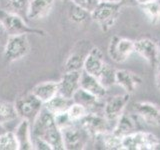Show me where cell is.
<instances>
[{
  "label": "cell",
  "mask_w": 160,
  "mask_h": 150,
  "mask_svg": "<svg viewBox=\"0 0 160 150\" xmlns=\"http://www.w3.org/2000/svg\"><path fill=\"white\" fill-rule=\"evenodd\" d=\"M120 4L125 5V6H136L138 5L136 3V0H120Z\"/></svg>",
  "instance_id": "36"
},
{
  "label": "cell",
  "mask_w": 160,
  "mask_h": 150,
  "mask_svg": "<svg viewBox=\"0 0 160 150\" xmlns=\"http://www.w3.org/2000/svg\"><path fill=\"white\" fill-rule=\"evenodd\" d=\"M5 131H6V130H5V128L3 127V124L0 123V135H1L2 133H4Z\"/></svg>",
  "instance_id": "39"
},
{
  "label": "cell",
  "mask_w": 160,
  "mask_h": 150,
  "mask_svg": "<svg viewBox=\"0 0 160 150\" xmlns=\"http://www.w3.org/2000/svg\"><path fill=\"white\" fill-rule=\"evenodd\" d=\"M0 150H19L17 139L13 131H5L0 135Z\"/></svg>",
  "instance_id": "29"
},
{
  "label": "cell",
  "mask_w": 160,
  "mask_h": 150,
  "mask_svg": "<svg viewBox=\"0 0 160 150\" xmlns=\"http://www.w3.org/2000/svg\"><path fill=\"white\" fill-rule=\"evenodd\" d=\"M134 52L139 54L150 66L155 67L160 61L157 42L150 38H140L134 41Z\"/></svg>",
  "instance_id": "12"
},
{
  "label": "cell",
  "mask_w": 160,
  "mask_h": 150,
  "mask_svg": "<svg viewBox=\"0 0 160 150\" xmlns=\"http://www.w3.org/2000/svg\"><path fill=\"white\" fill-rule=\"evenodd\" d=\"M81 71L64 72L61 79L58 81V93L64 97L71 98L74 93L80 88Z\"/></svg>",
  "instance_id": "13"
},
{
  "label": "cell",
  "mask_w": 160,
  "mask_h": 150,
  "mask_svg": "<svg viewBox=\"0 0 160 150\" xmlns=\"http://www.w3.org/2000/svg\"><path fill=\"white\" fill-rule=\"evenodd\" d=\"M121 12L120 3L99 2L91 14V20L98 24L103 32H108L117 22Z\"/></svg>",
  "instance_id": "2"
},
{
  "label": "cell",
  "mask_w": 160,
  "mask_h": 150,
  "mask_svg": "<svg viewBox=\"0 0 160 150\" xmlns=\"http://www.w3.org/2000/svg\"><path fill=\"white\" fill-rule=\"evenodd\" d=\"M153 0H136V3L138 5H142V4H145V3H148V2H151Z\"/></svg>",
  "instance_id": "38"
},
{
  "label": "cell",
  "mask_w": 160,
  "mask_h": 150,
  "mask_svg": "<svg viewBox=\"0 0 160 150\" xmlns=\"http://www.w3.org/2000/svg\"><path fill=\"white\" fill-rule=\"evenodd\" d=\"M88 109L83 105L73 102L67 110V114L74 123H77L88 113Z\"/></svg>",
  "instance_id": "30"
},
{
  "label": "cell",
  "mask_w": 160,
  "mask_h": 150,
  "mask_svg": "<svg viewBox=\"0 0 160 150\" xmlns=\"http://www.w3.org/2000/svg\"><path fill=\"white\" fill-rule=\"evenodd\" d=\"M97 79L108 90L114 84H116V69L113 68L108 63H105L102 70L98 74Z\"/></svg>",
  "instance_id": "26"
},
{
  "label": "cell",
  "mask_w": 160,
  "mask_h": 150,
  "mask_svg": "<svg viewBox=\"0 0 160 150\" xmlns=\"http://www.w3.org/2000/svg\"><path fill=\"white\" fill-rule=\"evenodd\" d=\"M55 0H29L26 17L32 21L45 18L51 12Z\"/></svg>",
  "instance_id": "16"
},
{
  "label": "cell",
  "mask_w": 160,
  "mask_h": 150,
  "mask_svg": "<svg viewBox=\"0 0 160 150\" xmlns=\"http://www.w3.org/2000/svg\"><path fill=\"white\" fill-rule=\"evenodd\" d=\"M88 51L83 52V50L82 51L74 50L73 52L70 53V55L67 57L66 61L64 63V71H82L85 57H86Z\"/></svg>",
  "instance_id": "22"
},
{
  "label": "cell",
  "mask_w": 160,
  "mask_h": 150,
  "mask_svg": "<svg viewBox=\"0 0 160 150\" xmlns=\"http://www.w3.org/2000/svg\"><path fill=\"white\" fill-rule=\"evenodd\" d=\"M32 137H39L45 140L52 150H64L62 132L56 122L54 115L47 108L43 107L31 124Z\"/></svg>",
  "instance_id": "1"
},
{
  "label": "cell",
  "mask_w": 160,
  "mask_h": 150,
  "mask_svg": "<svg viewBox=\"0 0 160 150\" xmlns=\"http://www.w3.org/2000/svg\"><path fill=\"white\" fill-rule=\"evenodd\" d=\"M0 21L4 25L9 36L21 34H36L40 36L45 35L44 30L30 27L20 15L5 11L1 8H0Z\"/></svg>",
  "instance_id": "3"
},
{
  "label": "cell",
  "mask_w": 160,
  "mask_h": 150,
  "mask_svg": "<svg viewBox=\"0 0 160 150\" xmlns=\"http://www.w3.org/2000/svg\"><path fill=\"white\" fill-rule=\"evenodd\" d=\"M137 123L135 118L131 114L123 112L120 117L116 120L112 127V132L119 137H124L128 134L137 131Z\"/></svg>",
  "instance_id": "19"
},
{
  "label": "cell",
  "mask_w": 160,
  "mask_h": 150,
  "mask_svg": "<svg viewBox=\"0 0 160 150\" xmlns=\"http://www.w3.org/2000/svg\"><path fill=\"white\" fill-rule=\"evenodd\" d=\"M70 1L72 2V4L86 10L90 13L93 11L99 3L98 0H70Z\"/></svg>",
  "instance_id": "31"
},
{
  "label": "cell",
  "mask_w": 160,
  "mask_h": 150,
  "mask_svg": "<svg viewBox=\"0 0 160 150\" xmlns=\"http://www.w3.org/2000/svg\"><path fill=\"white\" fill-rule=\"evenodd\" d=\"M32 144H33V149L37 150H52L51 146L43 140L42 138L39 137H32Z\"/></svg>",
  "instance_id": "33"
},
{
  "label": "cell",
  "mask_w": 160,
  "mask_h": 150,
  "mask_svg": "<svg viewBox=\"0 0 160 150\" xmlns=\"http://www.w3.org/2000/svg\"><path fill=\"white\" fill-rule=\"evenodd\" d=\"M99 2H107V3H120V0H98Z\"/></svg>",
  "instance_id": "37"
},
{
  "label": "cell",
  "mask_w": 160,
  "mask_h": 150,
  "mask_svg": "<svg viewBox=\"0 0 160 150\" xmlns=\"http://www.w3.org/2000/svg\"><path fill=\"white\" fill-rule=\"evenodd\" d=\"M154 150H160V139H159V141L157 142V144L155 145Z\"/></svg>",
  "instance_id": "40"
},
{
  "label": "cell",
  "mask_w": 160,
  "mask_h": 150,
  "mask_svg": "<svg viewBox=\"0 0 160 150\" xmlns=\"http://www.w3.org/2000/svg\"><path fill=\"white\" fill-rule=\"evenodd\" d=\"M31 92L43 104H45L58 94V82H55V81L41 82L37 85H35L32 88Z\"/></svg>",
  "instance_id": "20"
},
{
  "label": "cell",
  "mask_w": 160,
  "mask_h": 150,
  "mask_svg": "<svg viewBox=\"0 0 160 150\" xmlns=\"http://www.w3.org/2000/svg\"><path fill=\"white\" fill-rule=\"evenodd\" d=\"M157 45H158V49H159V53H160V38L158 39V41H157Z\"/></svg>",
  "instance_id": "41"
},
{
  "label": "cell",
  "mask_w": 160,
  "mask_h": 150,
  "mask_svg": "<svg viewBox=\"0 0 160 150\" xmlns=\"http://www.w3.org/2000/svg\"><path fill=\"white\" fill-rule=\"evenodd\" d=\"M72 103L73 100L71 98L64 97L58 93L56 96H54L51 100L45 103L44 107L47 108L53 114H58L61 112H66Z\"/></svg>",
  "instance_id": "23"
},
{
  "label": "cell",
  "mask_w": 160,
  "mask_h": 150,
  "mask_svg": "<svg viewBox=\"0 0 160 150\" xmlns=\"http://www.w3.org/2000/svg\"><path fill=\"white\" fill-rule=\"evenodd\" d=\"M68 17L74 23L84 24V23H86L88 20L91 19V14H90V12L86 11V10L72 4V6L69 9Z\"/></svg>",
  "instance_id": "28"
},
{
  "label": "cell",
  "mask_w": 160,
  "mask_h": 150,
  "mask_svg": "<svg viewBox=\"0 0 160 150\" xmlns=\"http://www.w3.org/2000/svg\"><path fill=\"white\" fill-rule=\"evenodd\" d=\"M142 78L137 73L127 69H116V84L131 95L141 85Z\"/></svg>",
  "instance_id": "14"
},
{
  "label": "cell",
  "mask_w": 160,
  "mask_h": 150,
  "mask_svg": "<svg viewBox=\"0 0 160 150\" xmlns=\"http://www.w3.org/2000/svg\"><path fill=\"white\" fill-rule=\"evenodd\" d=\"M73 102H76L83 105L84 107H86L88 109V111H96V108L101 104L102 99H100L96 96H94L93 94L87 92L86 90H84L82 88H79L76 92L74 93L72 97Z\"/></svg>",
  "instance_id": "21"
},
{
  "label": "cell",
  "mask_w": 160,
  "mask_h": 150,
  "mask_svg": "<svg viewBox=\"0 0 160 150\" xmlns=\"http://www.w3.org/2000/svg\"><path fill=\"white\" fill-rule=\"evenodd\" d=\"M130 94L125 92L124 94H117L108 97L103 103L102 112L108 121L112 124V122H116V120L120 117L129 102Z\"/></svg>",
  "instance_id": "10"
},
{
  "label": "cell",
  "mask_w": 160,
  "mask_h": 150,
  "mask_svg": "<svg viewBox=\"0 0 160 150\" xmlns=\"http://www.w3.org/2000/svg\"><path fill=\"white\" fill-rule=\"evenodd\" d=\"M159 138L151 132L137 130L122 137V150H154Z\"/></svg>",
  "instance_id": "4"
},
{
  "label": "cell",
  "mask_w": 160,
  "mask_h": 150,
  "mask_svg": "<svg viewBox=\"0 0 160 150\" xmlns=\"http://www.w3.org/2000/svg\"><path fill=\"white\" fill-rule=\"evenodd\" d=\"M14 104L18 113V117L21 119H27L30 122L35 119L44 105L32 92L20 96Z\"/></svg>",
  "instance_id": "9"
},
{
  "label": "cell",
  "mask_w": 160,
  "mask_h": 150,
  "mask_svg": "<svg viewBox=\"0 0 160 150\" xmlns=\"http://www.w3.org/2000/svg\"><path fill=\"white\" fill-rule=\"evenodd\" d=\"M15 137L17 139L19 150H32V135L31 122L27 119H21L14 130Z\"/></svg>",
  "instance_id": "18"
},
{
  "label": "cell",
  "mask_w": 160,
  "mask_h": 150,
  "mask_svg": "<svg viewBox=\"0 0 160 150\" xmlns=\"http://www.w3.org/2000/svg\"><path fill=\"white\" fill-rule=\"evenodd\" d=\"M133 112L145 124L152 127L160 126V107L148 101H137L133 103Z\"/></svg>",
  "instance_id": "11"
},
{
  "label": "cell",
  "mask_w": 160,
  "mask_h": 150,
  "mask_svg": "<svg viewBox=\"0 0 160 150\" xmlns=\"http://www.w3.org/2000/svg\"><path fill=\"white\" fill-rule=\"evenodd\" d=\"M142 12L151 24L156 25L160 21V0H153L151 2L139 5Z\"/></svg>",
  "instance_id": "24"
},
{
  "label": "cell",
  "mask_w": 160,
  "mask_h": 150,
  "mask_svg": "<svg viewBox=\"0 0 160 150\" xmlns=\"http://www.w3.org/2000/svg\"><path fill=\"white\" fill-rule=\"evenodd\" d=\"M53 115H54L55 122H56L57 126L60 129H63V128L67 127V126H69V125H71V124L74 123L72 120L70 119V117L68 116L67 111L58 113V114H53Z\"/></svg>",
  "instance_id": "32"
},
{
  "label": "cell",
  "mask_w": 160,
  "mask_h": 150,
  "mask_svg": "<svg viewBox=\"0 0 160 150\" xmlns=\"http://www.w3.org/2000/svg\"><path fill=\"white\" fill-rule=\"evenodd\" d=\"M105 63L106 62L104 60L102 50L97 46H92L88 51L86 57H85L83 70L85 72L97 77Z\"/></svg>",
  "instance_id": "15"
},
{
  "label": "cell",
  "mask_w": 160,
  "mask_h": 150,
  "mask_svg": "<svg viewBox=\"0 0 160 150\" xmlns=\"http://www.w3.org/2000/svg\"><path fill=\"white\" fill-rule=\"evenodd\" d=\"M30 44L27 34L9 36L4 45V57L8 61H18L29 53Z\"/></svg>",
  "instance_id": "6"
},
{
  "label": "cell",
  "mask_w": 160,
  "mask_h": 150,
  "mask_svg": "<svg viewBox=\"0 0 160 150\" xmlns=\"http://www.w3.org/2000/svg\"><path fill=\"white\" fill-rule=\"evenodd\" d=\"M107 52L113 62L124 63L134 52V41L129 38L115 35L110 39Z\"/></svg>",
  "instance_id": "7"
},
{
  "label": "cell",
  "mask_w": 160,
  "mask_h": 150,
  "mask_svg": "<svg viewBox=\"0 0 160 150\" xmlns=\"http://www.w3.org/2000/svg\"><path fill=\"white\" fill-rule=\"evenodd\" d=\"M1 1V9L5 11L20 15L21 13L27 12L29 0H0ZM21 16V15H20Z\"/></svg>",
  "instance_id": "27"
},
{
  "label": "cell",
  "mask_w": 160,
  "mask_h": 150,
  "mask_svg": "<svg viewBox=\"0 0 160 150\" xmlns=\"http://www.w3.org/2000/svg\"><path fill=\"white\" fill-rule=\"evenodd\" d=\"M8 37H9V35L6 31V29H5L2 22L0 21V45L4 46L5 43H6V41H7Z\"/></svg>",
  "instance_id": "34"
},
{
  "label": "cell",
  "mask_w": 160,
  "mask_h": 150,
  "mask_svg": "<svg viewBox=\"0 0 160 150\" xmlns=\"http://www.w3.org/2000/svg\"><path fill=\"white\" fill-rule=\"evenodd\" d=\"M77 123L88 133L91 139L109 130H112L113 127L112 124L104 116V114H100L97 111H89Z\"/></svg>",
  "instance_id": "5"
},
{
  "label": "cell",
  "mask_w": 160,
  "mask_h": 150,
  "mask_svg": "<svg viewBox=\"0 0 160 150\" xmlns=\"http://www.w3.org/2000/svg\"><path fill=\"white\" fill-rule=\"evenodd\" d=\"M18 118V113L15 108V104L6 100L0 99V123L5 124L12 122Z\"/></svg>",
  "instance_id": "25"
},
{
  "label": "cell",
  "mask_w": 160,
  "mask_h": 150,
  "mask_svg": "<svg viewBox=\"0 0 160 150\" xmlns=\"http://www.w3.org/2000/svg\"><path fill=\"white\" fill-rule=\"evenodd\" d=\"M64 149L67 150H81L87 145L90 136L80 125L75 123L61 129Z\"/></svg>",
  "instance_id": "8"
},
{
  "label": "cell",
  "mask_w": 160,
  "mask_h": 150,
  "mask_svg": "<svg viewBox=\"0 0 160 150\" xmlns=\"http://www.w3.org/2000/svg\"><path fill=\"white\" fill-rule=\"evenodd\" d=\"M155 68V85L156 88L160 91V61L156 64Z\"/></svg>",
  "instance_id": "35"
},
{
  "label": "cell",
  "mask_w": 160,
  "mask_h": 150,
  "mask_svg": "<svg viewBox=\"0 0 160 150\" xmlns=\"http://www.w3.org/2000/svg\"><path fill=\"white\" fill-rule=\"evenodd\" d=\"M80 88L86 90L87 92L100 99H104L107 94V89L100 83L97 77L85 72L84 70L81 71V76H80Z\"/></svg>",
  "instance_id": "17"
}]
</instances>
